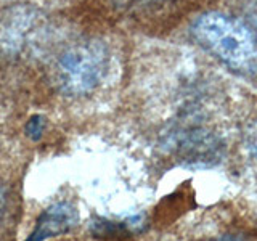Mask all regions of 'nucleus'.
<instances>
[{
  "instance_id": "f257e3e1",
  "label": "nucleus",
  "mask_w": 257,
  "mask_h": 241,
  "mask_svg": "<svg viewBox=\"0 0 257 241\" xmlns=\"http://www.w3.org/2000/svg\"><path fill=\"white\" fill-rule=\"evenodd\" d=\"M191 36L206 50L241 76H257V39L235 16L207 12L191 24Z\"/></svg>"
},
{
  "instance_id": "f03ea898",
  "label": "nucleus",
  "mask_w": 257,
  "mask_h": 241,
  "mask_svg": "<svg viewBox=\"0 0 257 241\" xmlns=\"http://www.w3.org/2000/svg\"><path fill=\"white\" fill-rule=\"evenodd\" d=\"M108 48L98 40H85L66 48L55 63V82L64 95L93 92L108 71Z\"/></svg>"
},
{
  "instance_id": "7ed1b4c3",
  "label": "nucleus",
  "mask_w": 257,
  "mask_h": 241,
  "mask_svg": "<svg viewBox=\"0 0 257 241\" xmlns=\"http://www.w3.org/2000/svg\"><path fill=\"white\" fill-rule=\"evenodd\" d=\"M79 222V212L71 203H56L39 215L26 241H47L71 231Z\"/></svg>"
},
{
  "instance_id": "20e7f679",
  "label": "nucleus",
  "mask_w": 257,
  "mask_h": 241,
  "mask_svg": "<svg viewBox=\"0 0 257 241\" xmlns=\"http://www.w3.org/2000/svg\"><path fill=\"white\" fill-rule=\"evenodd\" d=\"M45 129H47V119L42 114H36L28 120L26 135L31 140H39V139H42Z\"/></svg>"
},
{
  "instance_id": "39448f33",
  "label": "nucleus",
  "mask_w": 257,
  "mask_h": 241,
  "mask_svg": "<svg viewBox=\"0 0 257 241\" xmlns=\"http://www.w3.org/2000/svg\"><path fill=\"white\" fill-rule=\"evenodd\" d=\"M7 199H8V193H7V187L0 182V222L4 219L5 209H7Z\"/></svg>"
},
{
  "instance_id": "423d86ee",
  "label": "nucleus",
  "mask_w": 257,
  "mask_h": 241,
  "mask_svg": "<svg viewBox=\"0 0 257 241\" xmlns=\"http://www.w3.org/2000/svg\"><path fill=\"white\" fill-rule=\"evenodd\" d=\"M247 16H249V20H251L252 26L257 29V4H254V5L249 7V10H247Z\"/></svg>"
},
{
  "instance_id": "0eeeda50",
  "label": "nucleus",
  "mask_w": 257,
  "mask_h": 241,
  "mask_svg": "<svg viewBox=\"0 0 257 241\" xmlns=\"http://www.w3.org/2000/svg\"><path fill=\"white\" fill-rule=\"evenodd\" d=\"M215 241H243V239H241V236L238 238L236 235H223L220 238H217Z\"/></svg>"
},
{
  "instance_id": "6e6552de",
  "label": "nucleus",
  "mask_w": 257,
  "mask_h": 241,
  "mask_svg": "<svg viewBox=\"0 0 257 241\" xmlns=\"http://www.w3.org/2000/svg\"><path fill=\"white\" fill-rule=\"evenodd\" d=\"M252 153H254V156L257 158V137H255V140L252 143Z\"/></svg>"
}]
</instances>
